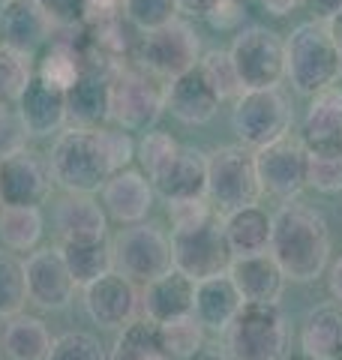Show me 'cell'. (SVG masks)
Listing matches in <instances>:
<instances>
[{
    "mask_svg": "<svg viewBox=\"0 0 342 360\" xmlns=\"http://www.w3.org/2000/svg\"><path fill=\"white\" fill-rule=\"evenodd\" d=\"M192 303H196V283L180 274V270H168L165 276L147 283L141 291V312L147 321L165 324L175 319L192 315Z\"/></svg>",
    "mask_w": 342,
    "mask_h": 360,
    "instance_id": "cell-23",
    "label": "cell"
},
{
    "mask_svg": "<svg viewBox=\"0 0 342 360\" xmlns=\"http://www.w3.org/2000/svg\"><path fill=\"white\" fill-rule=\"evenodd\" d=\"M61 252H63V262L70 267L78 288L96 283L99 276H106L114 270L108 238H102V240H63Z\"/></svg>",
    "mask_w": 342,
    "mask_h": 360,
    "instance_id": "cell-30",
    "label": "cell"
},
{
    "mask_svg": "<svg viewBox=\"0 0 342 360\" xmlns=\"http://www.w3.org/2000/svg\"><path fill=\"white\" fill-rule=\"evenodd\" d=\"M300 348L306 360H342V307L322 303L300 324Z\"/></svg>",
    "mask_w": 342,
    "mask_h": 360,
    "instance_id": "cell-25",
    "label": "cell"
},
{
    "mask_svg": "<svg viewBox=\"0 0 342 360\" xmlns=\"http://www.w3.org/2000/svg\"><path fill=\"white\" fill-rule=\"evenodd\" d=\"M33 75H37V60H33V54L15 51V49H9V45H0V105L15 108Z\"/></svg>",
    "mask_w": 342,
    "mask_h": 360,
    "instance_id": "cell-34",
    "label": "cell"
},
{
    "mask_svg": "<svg viewBox=\"0 0 342 360\" xmlns=\"http://www.w3.org/2000/svg\"><path fill=\"white\" fill-rule=\"evenodd\" d=\"M151 184L165 201L208 198V153L180 144L175 156L151 177Z\"/></svg>",
    "mask_w": 342,
    "mask_h": 360,
    "instance_id": "cell-18",
    "label": "cell"
},
{
    "mask_svg": "<svg viewBox=\"0 0 342 360\" xmlns=\"http://www.w3.org/2000/svg\"><path fill=\"white\" fill-rule=\"evenodd\" d=\"M84 66H87V54L82 49H75V42L57 39L45 49L42 60L37 63V75L54 87L70 90L75 84V78L84 72Z\"/></svg>",
    "mask_w": 342,
    "mask_h": 360,
    "instance_id": "cell-32",
    "label": "cell"
},
{
    "mask_svg": "<svg viewBox=\"0 0 342 360\" xmlns=\"http://www.w3.org/2000/svg\"><path fill=\"white\" fill-rule=\"evenodd\" d=\"M300 6L310 9L315 15V21H327L342 9V0H300Z\"/></svg>",
    "mask_w": 342,
    "mask_h": 360,
    "instance_id": "cell-46",
    "label": "cell"
},
{
    "mask_svg": "<svg viewBox=\"0 0 342 360\" xmlns=\"http://www.w3.org/2000/svg\"><path fill=\"white\" fill-rule=\"evenodd\" d=\"M51 33V25L42 18L33 0H13L0 6V37L4 45L15 51L33 54Z\"/></svg>",
    "mask_w": 342,
    "mask_h": 360,
    "instance_id": "cell-27",
    "label": "cell"
},
{
    "mask_svg": "<svg viewBox=\"0 0 342 360\" xmlns=\"http://www.w3.org/2000/svg\"><path fill=\"white\" fill-rule=\"evenodd\" d=\"M285 78L300 96H315L339 82V51L324 21H303L285 39Z\"/></svg>",
    "mask_w": 342,
    "mask_h": 360,
    "instance_id": "cell-3",
    "label": "cell"
},
{
    "mask_svg": "<svg viewBox=\"0 0 342 360\" xmlns=\"http://www.w3.org/2000/svg\"><path fill=\"white\" fill-rule=\"evenodd\" d=\"M261 195L255 150L243 144H220L208 153V201L222 217L258 205Z\"/></svg>",
    "mask_w": 342,
    "mask_h": 360,
    "instance_id": "cell-6",
    "label": "cell"
},
{
    "mask_svg": "<svg viewBox=\"0 0 342 360\" xmlns=\"http://www.w3.org/2000/svg\"><path fill=\"white\" fill-rule=\"evenodd\" d=\"M141 295L135 283H129L127 276H120L118 270L99 276L96 283L84 285V309L90 315V321L99 324L102 330H123L129 328L139 315Z\"/></svg>",
    "mask_w": 342,
    "mask_h": 360,
    "instance_id": "cell-15",
    "label": "cell"
},
{
    "mask_svg": "<svg viewBox=\"0 0 342 360\" xmlns=\"http://www.w3.org/2000/svg\"><path fill=\"white\" fill-rule=\"evenodd\" d=\"M184 360H234L232 354L225 352V345H213V342H204L201 348H196L189 357Z\"/></svg>",
    "mask_w": 342,
    "mask_h": 360,
    "instance_id": "cell-47",
    "label": "cell"
},
{
    "mask_svg": "<svg viewBox=\"0 0 342 360\" xmlns=\"http://www.w3.org/2000/svg\"><path fill=\"white\" fill-rule=\"evenodd\" d=\"M165 111V84L139 63L108 70V120L127 132L151 129Z\"/></svg>",
    "mask_w": 342,
    "mask_h": 360,
    "instance_id": "cell-4",
    "label": "cell"
},
{
    "mask_svg": "<svg viewBox=\"0 0 342 360\" xmlns=\"http://www.w3.org/2000/svg\"><path fill=\"white\" fill-rule=\"evenodd\" d=\"M177 0H123V15L135 30H156L177 18Z\"/></svg>",
    "mask_w": 342,
    "mask_h": 360,
    "instance_id": "cell-38",
    "label": "cell"
},
{
    "mask_svg": "<svg viewBox=\"0 0 342 360\" xmlns=\"http://www.w3.org/2000/svg\"><path fill=\"white\" fill-rule=\"evenodd\" d=\"M45 231V219L39 207H0V243L9 252H33L39 250Z\"/></svg>",
    "mask_w": 342,
    "mask_h": 360,
    "instance_id": "cell-31",
    "label": "cell"
},
{
    "mask_svg": "<svg viewBox=\"0 0 342 360\" xmlns=\"http://www.w3.org/2000/svg\"><path fill=\"white\" fill-rule=\"evenodd\" d=\"M228 279L234 283L243 303H279L285 274L273 262L270 250L258 255H237L228 264Z\"/></svg>",
    "mask_w": 342,
    "mask_h": 360,
    "instance_id": "cell-19",
    "label": "cell"
},
{
    "mask_svg": "<svg viewBox=\"0 0 342 360\" xmlns=\"http://www.w3.org/2000/svg\"><path fill=\"white\" fill-rule=\"evenodd\" d=\"M261 6H265L270 15L282 18V15H289L294 6H300V0H261Z\"/></svg>",
    "mask_w": 342,
    "mask_h": 360,
    "instance_id": "cell-51",
    "label": "cell"
},
{
    "mask_svg": "<svg viewBox=\"0 0 342 360\" xmlns=\"http://www.w3.org/2000/svg\"><path fill=\"white\" fill-rule=\"evenodd\" d=\"M225 240L232 255H258L270 250V231H273V217L267 210H261L258 205L241 207L234 213L222 217Z\"/></svg>",
    "mask_w": 342,
    "mask_h": 360,
    "instance_id": "cell-28",
    "label": "cell"
},
{
    "mask_svg": "<svg viewBox=\"0 0 342 360\" xmlns=\"http://www.w3.org/2000/svg\"><path fill=\"white\" fill-rule=\"evenodd\" d=\"M243 15H246V0H220L204 18H208L210 27H216V30H232L241 25Z\"/></svg>",
    "mask_w": 342,
    "mask_h": 360,
    "instance_id": "cell-45",
    "label": "cell"
},
{
    "mask_svg": "<svg viewBox=\"0 0 342 360\" xmlns=\"http://www.w3.org/2000/svg\"><path fill=\"white\" fill-rule=\"evenodd\" d=\"M327 288H330V295H334V303L342 307V255L327 270Z\"/></svg>",
    "mask_w": 342,
    "mask_h": 360,
    "instance_id": "cell-48",
    "label": "cell"
},
{
    "mask_svg": "<svg viewBox=\"0 0 342 360\" xmlns=\"http://www.w3.org/2000/svg\"><path fill=\"white\" fill-rule=\"evenodd\" d=\"M324 25H327V30H330V39H334L336 51H339V78H342V9H339V13H336L334 18H327Z\"/></svg>",
    "mask_w": 342,
    "mask_h": 360,
    "instance_id": "cell-50",
    "label": "cell"
},
{
    "mask_svg": "<svg viewBox=\"0 0 342 360\" xmlns=\"http://www.w3.org/2000/svg\"><path fill=\"white\" fill-rule=\"evenodd\" d=\"M111 262L120 276H127L135 285H147L153 279L175 270L171 255V238L151 222L127 225L118 238L111 240Z\"/></svg>",
    "mask_w": 342,
    "mask_h": 360,
    "instance_id": "cell-7",
    "label": "cell"
},
{
    "mask_svg": "<svg viewBox=\"0 0 342 360\" xmlns=\"http://www.w3.org/2000/svg\"><path fill=\"white\" fill-rule=\"evenodd\" d=\"M42 18L57 30L78 27L84 18V0H33Z\"/></svg>",
    "mask_w": 342,
    "mask_h": 360,
    "instance_id": "cell-42",
    "label": "cell"
},
{
    "mask_svg": "<svg viewBox=\"0 0 342 360\" xmlns=\"http://www.w3.org/2000/svg\"><path fill=\"white\" fill-rule=\"evenodd\" d=\"M222 99L213 94V87L204 82V75L196 70H189L184 75L165 82V111H171L180 123L186 127H201V123H210L220 111Z\"/></svg>",
    "mask_w": 342,
    "mask_h": 360,
    "instance_id": "cell-20",
    "label": "cell"
},
{
    "mask_svg": "<svg viewBox=\"0 0 342 360\" xmlns=\"http://www.w3.org/2000/svg\"><path fill=\"white\" fill-rule=\"evenodd\" d=\"M108 360H175L163 342H159V330L153 321H132L129 328H123L118 342H114Z\"/></svg>",
    "mask_w": 342,
    "mask_h": 360,
    "instance_id": "cell-33",
    "label": "cell"
},
{
    "mask_svg": "<svg viewBox=\"0 0 342 360\" xmlns=\"http://www.w3.org/2000/svg\"><path fill=\"white\" fill-rule=\"evenodd\" d=\"M213 213H220L208 198H180L168 201V219L171 229H186V225H198L204 219H210Z\"/></svg>",
    "mask_w": 342,
    "mask_h": 360,
    "instance_id": "cell-43",
    "label": "cell"
},
{
    "mask_svg": "<svg viewBox=\"0 0 342 360\" xmlns=\"http://www.w3.org/2000/svg\"><path fill=\"white\" fill-rule=\"evenodd\" d=\"M25 139H27V132L21 127L18 115L13 108L0 105V160L25 148Z\"/></svg>",
    "mask_w": 342,
    "mask_h": 360,
    "instance_id": "cell-44",
    "label": "cell"
},
{
    "mask_svg": "<svg viewBox=\"0 0 342 360\" xmlns=\"http://www.w3.org/2000/svg\"><path fill=\"white\" fill-rule=\"evenodd\" d=\"M108 120V70L84 66L75 84L66 90V123L75 129H102Z\"/></svg>",
    "mask_w": 342,
    "mask_h": 360,
    "instance_id": "cell-22",
    "label": "cell"
},
{
    "mask_svg": "<svg viewBox=\"0 0 342 360\" xmlns=\"http://www.w3.org/2000/svg\"><path fill=\"white\" fill-rule=\"evenodd\" d=\"M27 303V279H25V262H18L13 252L0 250V319H13L25 312Z\"/></svg>",
    "mask_w": 342,
    "mask_h": 360,
    "instance_id": "cell-35",
    "label": "cell"
},
{
    "mask_svg": "<svg viewBox=\"0 0 342 360\" xmlns=\"http://www.w3.org/2000/svg\"><path fill=\"white\" fill-rule=\"evenodd\" d=\"M270 255L291 283H315L330 264V225L322 210L291 198L270 213Z\"/></svg>",
    "mask_w": 342,
    "mask_h": 360,
    "instance_id": "cell-2",
    "label": "cell"
},
{
    "mask_svg": "<svg viewBox=\"0 0 342 360\" xmlns=\"http://www.w3.org/2000/svg\"><path fill=\"white\" fill-rule=\"evenodd\" d=\"M54 186L49 160L21 148L0 160V198L9 207H39Z\"/></svg>",
    "mask_w": 342,
    "mask_h": 360,
    "instance_id": "cell-13",
    "label": "cell"
},
{
    "mask_svg": "<svg viewBox=\"0 0 342 360\" xmlns=\"http://www.w3.org/2000/svg\"><path fill=\"white\" fill-rule=\"evenodd\" d=\"M135 141L127 129H63L51 144L49 168L54 184L70 195H94L114 172L129 168Z\"/></svg>",
    "mask_w": 342,
    "mask_h": 360,
    "instance_id": "cell-1",
    "label": "cell"
},
{
    "mask_svg": "<svg viewBox=\"0 0 342 360\" xmlns=\"http://www.w3.org/2000/svg\"><path fill=\"white\" fill-rule=\"evenodd\" d=\"M300 141L312 156H342V87L330 84L306 108Z\"/></svg>",
    "mask_w": 342,
    "mask_h": 360,
    "instance_id": "cell-16",
    "label": "cell"
},
{
    "mask_svg": "<svg viewBox=\"0 0 342 360\" xmlns=\"http://www.w3.org/2000/svg\"><path fill=\"white\" fill-rule=\"evenodd\" d=\"M220 4V0H177V6H180V13H186V15H208L210 9Z\"/></svg>",
    "mask_w": 342,
    "mask_h": 360,
    "instance_id": "cell-49",
    "label": "cell"
},
{
    "mask_svg": "<svg viewBox=\"0 0 342 360\" xmlns=\"http://www.w3.org/2000/svg\"><path fill=\"white\" fill-rule=\"evenodd\" d=\"M177 148L180 144L171 139L168 132H144V139L135 144V156H139V162H141V172L147 177H153L159 168L175 156Z\"/></svg>",
    "mask_w": 342,
    "mask_h": 360,
    "instance_id": "cell-40",
    "label": "cell"
},
{
    "mask_svg": "<svg viewBox=\"0 0 342 360\" xmlns=\"http://www.w3.org/2000/svg\"><path fill=\"white\" fill-rule=\"evenodd\" d=\"M99 193H102V207H106L108 219L120 225H135V222H144V217L151 213L156 189L144 172L123 168V172H114L106 180V186Z\"/></svg>",
    "mask_w": 342,
    "mask_h": 360,
    "instance_id": "cell-17",
    "label": "cell"
},
{
    "mask_svg": "<svg viewBox=\"0 0 342 360\" xmlns=\"http://www.w3.org/2000/svg\"><path fill=\"white\" fill-rule=\"evenodd\" d=\"M27 279V303L39 309H66L75 297V279L63 262L61 246H39L25 262Z\"/></svg>",
    "mask_w": 342,
    "mask_h": 360,
    "instance_id": "cell-14",
    "label": "cell"
},
{
    "mask_svg": "<svg viewBox=\"0 0 342 360\" xmlns=\"http://www.w3.org/2000/svg\"><path fill=\"white\" fill-rule=\"evenodd\" d=\"M291 129V105L279 87L243 90L232 108V132L243 148L258 150L265 144L282 139Z\"/></svg>",
    "mask_w": 342,
    "mask_h": 360,
    "instance_id": "cell-10",
    "label": "cell"
},
{
    "mask_svg": "<svg viewBox=\"0 0 342 360\" xmlns=\"http://www.w3.org/2000/svg\"><path fill=\"white\" fill-rule=\"evenodd\" d=\"M306 186L318 189L324 195L342 193V156H312L310 153V174H306Z\"/></svg>",
    "mask_w": 342,
    "mask_h": 360,
    "instance_id": "cell-41",
    "label": "cell"
},
{
    "mask_svg": "<svg viewBox=\"0 0 342 360\" xmlns=\"http://www.w3.org/2000/svg\"><path fill=\"white\" fill-rule=\"evenodd\" d=\"M61 240H102L108 238V213L94 195H70L54 213Z\"/></svg>",
    "mask_w": 342,
    "mask_h": 360,
    "instance_id": "cell-26",
    "label": "cell"
},
{
    "mask_svg": "<svg viewBox=\"0 0 342 360\" xmlns=\"http://www.w3.org/2000/svg\"><path fill=\"white\" fill-rule=\"evenodd\" d=\"M255 168L261 180V193H267L279 201H291L306 189L310 150L303 148L300 135L289 132L255 150Z\"/></svg>",
    "mask_w": 342,
    "mask_h": 360,
    "instance_id": "cell-12",
    "label": "cell"
},
{
    "mask_svg": "<svg viewBox=\"0 0 342 360\" xmlns=\"http://www.w3.org/2000/svg\"><path fill=\"white\" fill-rule=\"evenodd\" d=\"M132 58L141 70L171 82V78H177V75H184V72L198 66L201 42H198V33L192 30L186 21L175 18L165 27L141 33V39L135 42Z\"/></svg>",
    "mask_w": 342,
    "mask_h": 360,
    "instance_id": "cell-9",
    "label": "cell"
},
{
    "mask_svg": "<svg viewBox=\"0 0 342 360\" xmlns=\"http://www.w3.org/2000/svg\"><path fill=\"white\" fill-rule=\"evenodd\" d=\"M243 300L237 295L234 283L228 279V274L210 276L196 283V303H192V315L201 321L204 330L225 333V328L234 321V315L241 312Z\"/></svg>",
    "mask_w": 342,
    "mask_h": 360,
    "instance_id": "cell-24",
    "label": "cell"
},
{
    "mask_svg": "<svg viewBox=\"0 0 342 360\" xmlns=\"http://www.w3.org/2000/svg\"><path fill=\"white\" fill-rule=\"evenodd\" d=\"M15 115L27 135L45 139V135L57 132L66 123V90L42 82L39 75H33L27 90L18 99Z\"/></svg>",
    "mask_w": 342,
    "mask_h": 360,
    "instance_id": "cell-21",
    "label": "cell"
},
{
    "mask_svg": "<svg viewBox=\"0 0 342 360\" xmlns=\"http://www.w3.org/2000/svg\"><path fill=\"white\" fill-rule=\"evenodd\" d=\"M45 360H108V352L94 333L70 330V333H61L51 342Z\"/></svg>",
    "mask_w": 342,
    "mask_h": 360,
    "instance_id": "cell-39",
    "label": "cell"
},
{
    "mask_svg": "<svg viewBox=\"0 0 342 360\" xmlns=\"http://www.w3.org/2000/svg\"><path fill=\"white\" fill-rule=\"evenodd\" d=\"M51 333L45 328L39 315L18 312L13 319L4 321V333H0V348L9 360H45L51 348Z\"/></svg>",
    "mask_w": 342,
    "mask_h": 360,
    "instance_id": "cell-29",
    "label": "cell"
},
{
    "mask_svg": "<svg viewBox=\"0 0 342 360\" xmlns=\"http://www.w3.org/2000/svg\"><path fill=\"white\" fill-rule=\"evenodd\" d=\"M243 90L279 87L285 78V39L261 25L241 27L228 49Z\"/></svg>",
    "mask_w": 342,
    "mask_h": 360,
    "instance_id": "cell-11",
    "label": "cell"
},
{
    "mask_svg": "<svg viewBox=\"0 0 342 360\" xmlns=\"http://www.w3.org/2000/svg\"><path fill=\"white\" fill-rule=\"evenodd\" d=\"M198 72L204 75V82L213 87V94L220 99H237L243 94V84H241L237 70H234V60L225 49L204 51L201 60H198Z\"/></svg>",
    "mask_w": 342,
    "mask_h": 360,
    "instance_id": "cell-36",
    "label": "cell"
},
{
    "mask_svg": "<svg viewBox=\"0 0 342 360\" xmlns=\"http://www.w3.org/2000/svg\"><path fill=\"white\" fill-rule=\"evenodd\" d=\"M171 255H175V267L186 274L192 283L228 274V264L234 255L228 250L220 213H213L210 219L198 225L171 229Z\"/></svg>",
    "mask_w": 342,
    "mask_h": 360,
    "instance_id": "cell-8",
    "label": "cell"
},
{
    "mask_svg": "<svg viewBox=\"0 0 342 360\" xmlns=\"http://www.w3.org/2000/svg\"><path fill=\"white\" fill-rule=\"evenodd\" d=\"M156 330H159V342H163V348L175 360H184L196 348L204 345V328L196 315H184V319L156 324Z\"/></svg>",
    "mask_w": 342,
    "mask_h": 360,
    "instance_id": "cell-37",
    "label": "cell"
},
{
    "mask_svg": "<svg viewBox=\"0 0 342 360\" xmlns=\"http://www.w3.org/2000/svg\"><path fill=\"white\" fill-rule=\"evenodd\" d=\"M0 207H4V198H0Z\"/></svg>",
    "mask_w": 342,
    "mask_h": 360,
    "instance_id": "cell-53",
    "label": "cell"
},
{
    "mask_svg": "<svg viewBox=\"0 0 342 360\" xmlns=\"http://www.w3.org/2000/svg\"><path fill=\"white\" fill-rule=\"evenodd\" d=\"M225 352L234 360H285L289 324L279 303H243L225 328Z\"/></svg>",
    "mask_w": 342,
    "mask_h": 360,
    "instance_id": "cell-5",
    "label": "cell"
},
{
    "mask_svg": "<svg viewBox=\"0 0 342 360\" xmlns=\"http://www.w3.org/2000/svg\"><path fill=\"white\" fill-rule=\"evenodd\" d=\"M0 354H4V348H0Z\"/></svg>",
    "mask_w": 342,
    "mask_h": 360,
    "instance_id": "cell-54",
    "label": "cell"
},
{
    "mask_svg": "<svg viewBox=\"0 0 342 360\" xmlns=\"http://www.w3.org/2000/svg\"><path fill=\"white\" fill-rule=\"evenodd\" d=\"M4 4H13V0H0V6H4Z\"/></svg>",
    "mask_w": 342,
    "mask_h": 360,
    "instance_id": "cell-52",
    "label": "cell"
}]
</instances>
